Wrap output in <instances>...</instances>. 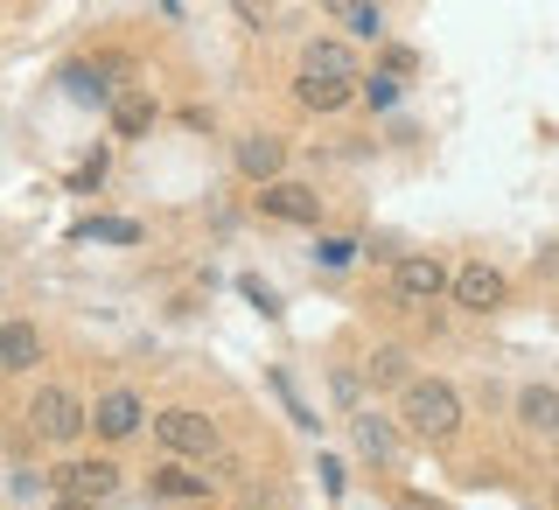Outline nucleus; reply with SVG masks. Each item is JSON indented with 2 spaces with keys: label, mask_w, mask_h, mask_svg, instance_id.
<instances>
[{
  "label": "nucleus",
  "mask_w": 559,
  "mask_h": 510,
  "mask_svg": "<svg viewBox=\"0 0 559 510\" xmlns=\"http://www.w3.org/2000/svg\"><path fill=\"white\" fill-rule=\"evenodd\" d=\"M301 70H336V78H349V70H357V57H349V43L322 35V43H308V49H301Z\"/></svg>",
  "instance_id": "dca6fc26"
},
{
  "label": "nucleus",
  "mask_w": 559,
  "mask_h": 510,
  "mask_svg": "<svg viewBox=\"0 0 559 510\" xmlns=\"http://www.w3.org/2000/svg\"><path fill=\"white\" fill-rule=\"evenodd\" d=\"M98 175H105V154H92V162L70 175V189H98Z\"/></svg>",
  "instance_id": "4be33fe9"
},
{
  "label": "nucleus",
  "mask_w": 559,
  "mask_h": 510,
  "mask_svg": "<svg viewBox=\"0 0 559 510\" xmlns=\"http://www.w3.org/2000/svg\"><path fill=\"white\" fill-rule=\"evenodd\" d=\"M322 8H329V14H343V8H357V0H322Z\"/></svg>",
  "instance_id": "b1692460"
},
{
  "label": "nucleus",
  "mask_w": 559,
  "mask_h": 510,
  "mask_svg": "<svg viewBox=\"0 0 559 510\" xmlns=\"http://www.w3.org/2000/svg\"><path fill=\"white\" fill-rule=\"evenodd\" d=\"M154 448L168 462H217V427L203 413H162L154 419Z\"/></svg>",
  "instance_id": "f03ea898"
},
{
  "label": "nucleus",
  "mask_w": 559,
  "mask_h": 510,
  "mask_svg": "<svg viewBox=\"0 0 559 510\" xmlns=\"http://www.w3.org/2000/svg\"><path fill=\"white\" fill-rule=\"evenodd\" d=\"M349 441H357V454H364V462H378V469H392L399 448H406L384 413H357V419H349Z\"/></svg>",
  "instance_id": "0eeeda50"
},
{
  "label": "nucleus",
  "mask_w": 559,
  "mask_h": 510,
  "mask_svg": "<svg viewBox=\"0 0 559 510\" xmlns=\"http://www.w3.org/2000/svg\"><path fill=\"white\" fill-rule=\"evenodd\" d=\"M238 168L252 175L259 189H266V182H280V168H287V147H280L273 133H245V140H238Z\"/></svg>",
  "instance_id": "9d476101"
},
{
  "label": "nucleus",
  "mask_w": 559,
  "mask_h": 510,
  "mask_svg": "<svg viewBox=\"0 0 559 510\" xmlns=\"http://www.w3.org/2000/svg\"><path fill=\"white\" fill-rule=\"evenodd\" d=\"M399 406H406V427L419 441H454V434H462V392H454L448 378H413Z\"/></svg>",
  "instance_id": "f257e3e1"
},
{
  "label": "nucleus",
  "mask_w": 559,
  "mask_h": 510,
  "mask_svg": "<svg viewBox=\"0 0 559 510\" xmlns=\"http://www.w3.org/2000/svg\"><path fill=\"white\" fill-rule=\"evenodd\" d=\"M57 489H63V497H112V489H119V462H105V454H84V462H70L63 469V476H57Z\"/></svg>",
  "instance_id": "1a4fd4ad"
},
{
  "label": "nucleus",
  "mask_w": 559,
  "mask_h": 510,
  "mask_svg": "<svg viewBox=\"0 0 559 510\" xmlns=\"http://www.w3.org/2000/svg\"><path fill=\"white\" fill-rule=\"evenodd\" d=\"M57 510H98L92 497H57Z\"/></svg>",
  "instance_id": "5701e85b"
},
{
  "label": "nucleus",
  "mask_w": 559,
  "mask_h": 510,
  "mask_svg": "<svg viewBox=\"0 0 559 510\" xmlns=\"http://www.w3.org/2000/svg\"><path fill=\"white\" fill-rule=\"evenodd\" d=\"M63 92H70V98H84V105H112V84H105L98 57H78V63H63Z\"/></svg>",
  "instance_id": "2eb2a0df"
},
{
  "label": "nucleus",
  "mask_w": 559,
  "mask_h": 510,
  "mask_svg": "<svg viewBox=\"0 0 559 510\" xmlns=\"http://www.w3.org/2000/svg\"><path fill=\"white\" fill-rule=\"evenodd\" d=\"M140 427V392H127V384H112V392L92 406V434L98 441H127V434Z\"/></svg>",
  "instance_id": "6e6552de"
},
{
  "label": "nucleus",
  "mask_w": 559,
  "mask_h": 510,
  "mask_svg": "<svg viewBox=\"0 0 559 510\" xmlns=\"http://www.w3.org/2000/svg\"><path fill=\"white\" fill-rule=\"evenodd\" d=\"M343 28H349V35H378V0H357V8H343Z\"/></svg>",
  "instance_id": "aec40b11"
},
{
  "label": "nucleus",
  "mask_w": 559,
  "mask_h": 510,
  "mask_svg": "<svg viewBox=\"0 0 559 510\" xmlns=\"http://www.w3.org/2000/svg\"><path fill=\"white\" fill-rule=\"evenodd\" d=\"M392 287L406 294V301H433V294L454 287V273L441 266V259H427V252H406V259L392 266Z\"/></svg>",
  "instance_id": "423d86ee"
},
{
  "label": "nucleus",
  "mask_w": 559,
  "mask_h": 510,
  "mask_svg": "<svg viewBox=\"0 0 559 510\" xmlns=\"http://www.w3.org/2000/svg\"><path fill=\"white\" fill-rule=\"evenodd\" d=\"M154 497H210V483L189 476L182 462H162V469H154Z\"/></svg>",
  "instance_id": "f3484780"
},
{
  "label": "nucleus",
  "mask_w": 559,
  "mask_h": 510,
  "mask_svg": "<svg viewBox=\"0 0 559 510\" xmlns=\"http://www.w3.org/2000/svg\"><path fill=\"white\" fill-rule=\"evenodd\" d=\"M518 419L532 434H546V441H559V392H552V384H524V392H518Z\"/></svg>",
  "instance_id": "4468645a"
},
{
  "label": "nucleus",
  "mask_w": 559,
  "mask_h": 510,
  "mask_svg": "<svg viewBox=\"0 0 559 510\" xmlns=\"http://www.w3.org/2000/svg\"><path fill=\"white\" fill-rule=\"evenodd\" d=\"M294 98H301L308 112H343L349 78H336V70H301V78H294Z\"/></svg>",
  "instance_id": "9b49d317"
},
{
  "label": "nucleus",
  "mask_w": 559,
  "mask_h": 510,
  "mask_svg": "<svg viewBox=\"0 0 559 510\" xmlns=\"http://www.w3.org/2000/svg\"><path fill=\"white\" fill-rule=\"evenodd\" d=\"M35 364H43V329L0 322V371H35Z\"/></svg>",
  "instance_id": "f8f14e48"
},
{
  "label": "nucleus",
  "mask_w": 559,
  "mask_h": 510,
  "mask_svg": "<svg viewBox=\"0 0 559 510\" xmlns=\"http://www.w3.org/2000/svg\"><path fill=\"white\" fill-rule=\"evenodd\" d=\"M454 308H468V315H497L503 308V273L497 266H483V259H468L462 273H454Z\"/></svg>",
  "instance_id": "39448f33"
},
{
  "label": "nucleus",
  "mask_w": 559,
  "mask_h": 510,
  "mask_svg": "<svg viewBox=\"0 0 559 510\" xmlns=\"http://www.w3.org/2000/svg\"><path fill=\"white\" fill-rule=\"evenodd\" d=\"M105 112H112V133H119V140H140V133L154 127V119H162V105H154L147 92H133V84H127V92L105 105Z\"/></svg>",
  "instance_id": "ddd939ff"
},
{
  "label": "nucleus",
  "mask_w": 559,
  "mask_h": 510,
  "mask_svg": "<svg viewBox=\"0 0 559 510\" xmlns=\"http://www.w3.org/2000/svg\"><path fill=\"white\" fill-rule=\"evenodd\" d=\"M259 210H266L273 224H301V232L322 224V197H314L308 182H266L259 189Z\"/></svg>",
  "instance_id": "20e7f679"
},
{
  "label": "nucleus",
  "mask_w": 559,
  "mask_h": 510,
  "mask_svg": "<svg viewBox=\"0 0 559 510\" xmlns=\"http://www.w3.org/2000/svg\"><path fill=\"white\" fill-rule=\"evenodd\" d=\"M28 427L43 434V441L63 448V441H78V434L92 427V413L78 406V392H63V384H43V392L28 399Z\"/></svg>",
  "instance_id": "7ed1b4c3"
},
{
  "label": "nucleus",
  "mask_w": 559,
  "mask_h": 510,
  "mask_svg": "<svg viewBox=\"0 0 559 510\" xmlns=\"http://www.w3.org/2000/svg\"><path fill=\"white\" fill-rule=\"evenodd\" d=\"M364 98H371L378 112H392V98H399V78H392V70H384V78H371V92H364Z\"/></svg>",
  "instance_id": "412c9836"
},
{
  "label": "nucleus",
  "mask_w": 559,
  "mask_h": 510,
  "mask_svg": "<svg viewBox=\"0 0 559 510\" xmlns=\"http://www.w3.org/2000/svg\"><path fill=\"white\" fill-rule=\"evenodd\" d=\"M371 378H378V384H413V378H406V357H399V349H378V357H371Z\"/></svg>",
  "instance_id": "6ab92c4d"
},
{
  "label": "nucleus",
  "mask_w": 559,
  "mask_h": 510,
  "mask_svg": "<svg viewBox=\"0 0 559 510\" xmlns=\"http://www.w3.org/2000/svg\"><path fill=\"white\" fill-rule=\"evenodd\" d=\"M84 238H98V245H140V224L133 217H92V224H78Z\"/></svg>",
  "instance_id": "a211bd4d"
}]
</instances>
